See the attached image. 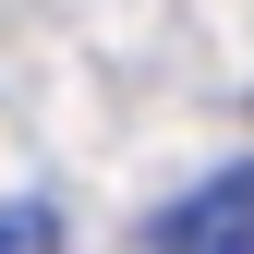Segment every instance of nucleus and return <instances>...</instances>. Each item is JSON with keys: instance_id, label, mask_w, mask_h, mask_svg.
Segmentation results:
<instances>
[{"instance_id": "f257e3e1", "label": "nucleus", "mask_w": 254, "mask_h": 254, "mask_svg": "<svg viewBox=\"0 0 254 254\" xmlns=\"http://www.w3.org/2000/svg\"><path fill=\"white\" fill-rule=\"evenodd\" d=\"M145 254H254V170H206L194 194L145 230Z\"/></svg>"}, {"instance_id": "f03ea898", "label": "nucleus", "mask_w": 254, "mask_h": 254, "mask_svg": "<svg viewBox=\"0 0 254 254\" xmlns=\"http://www.w3.org/2000/svg\"><path fill=\"white\" fill-rule=\"evenodd\" d=\"M0 254H61V206L49 194H12L0 206Z\"/></svg>"}]
</instances>
